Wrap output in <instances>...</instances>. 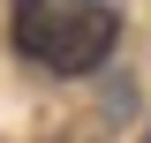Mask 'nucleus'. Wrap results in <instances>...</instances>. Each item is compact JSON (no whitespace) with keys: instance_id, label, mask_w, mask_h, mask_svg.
Segmentation results:
<instances>
[{"instance_id":"nucleus-1","label":"nucleus","mask_w":151,"mask_h":143,"mask_svg":"<svg viewBox=\"0 0 151 143\" xmlns=\"http://www.w3.org/2000/svg\"><path fill=\"white\" fill-rule=\"evenodd\" d=\"M15 53H30L53 75H91L121 38V15L98 0H15Z\"/></svg>"},{"instance_id":"nucleus-2","label":"nucleus","mask_w":151,"mask_h":143,"mask_svg":"<svg viewBox=\"0 0 151 143\" xmlns=\"http://www.w3.org/2000/svg\"><path fill=\"white\" fill-rule=\"evenodd\" d=\"M144 143H151V136H144Z\"/></svg>"}]
</instances>
